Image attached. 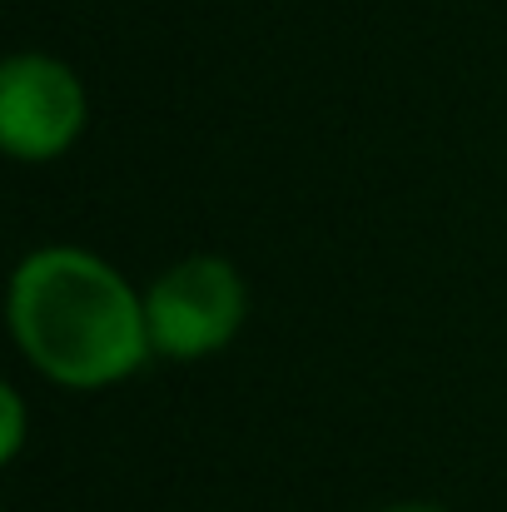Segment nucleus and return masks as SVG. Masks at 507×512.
<instances>
[{
    "mask_svg": "<svg viewBox=\"0 0 507 512\" xmlns=\"http://www.w3.org/2000/svg\"><path fill=\"white\" fill-rule=\"evenodd\" d=\"M10 334L60 388H110L155 353L145 299L120 269L75 244L20 259L10 279Z\"/></svg>",
    "mask_w": 507,
    "mask_h": 512,
    "instance_id": "1",
    "label": "nucleus"
},
{
    "mask_svg": "<svg viewBox=\"0 0 507 512\" xmlns=\"http://www.w3.org/2000/svg\"><path fill=\"white\" fill-rule=\"evenodd\" d=\"M249 314V289L239 269L219 254H189L165 269L145 294V324L160 358L189 363L204 353H219L239 334Z\"/></svg>",
    "mask_w": 507,
    "mask_h": 512,
    "instance_id": "2",
    "label": "nucleus"
},
{
    "mask_svg": "<svg viewBox=\"0 0 507 512\" xmlns=\"http://www.w3.org/2000/svg\"><path fill=\"white\" fill-rule=\"evenodd\" d=\"M85 130V85L80 75L40 50H20L0 65V145L25 160L45 165L65 155Z\"/></svg>",
    "mask_w": 507,
    "mask_h": 512,
    "instance_id": "3",
    "label": "nucleus"
},
{
    "mask_svg": "<svg viewBox=\"0 0 507 512\" xmlns=\"http://www.w3.org/2000/svg\"><path fill=\"white\" fill-rule=\"evenodd\" d=\"M0 413H5V433H0V458L5 463H15L20 458V448H25V398L5 383L0 388Z\"/></svg>",
    "mask_w": 507,
    "mask_h": 512,
    "instance_id": "4",
    "label": "nucleus"
},
{
    "mask_svg": "<svg viewBox=\"0 0 507 512\" xmlns=\"http://www.w3.org/2000/svg\"><path fill=\"white\" fill-rule=\"evenodd\" d=\"M378 512H448L438 503H393V508H378Z\"/></svg>",
    "mask_w": 507,
    "mask_h": 512,
    "instance_id": "5",
    "label": "nucleus"
}]
</instances>
